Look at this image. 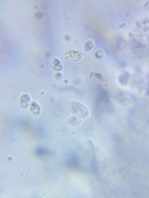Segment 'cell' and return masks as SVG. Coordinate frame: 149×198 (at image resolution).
Returning <instances> with one entry per match:
<instances>
[{
  "instance_id": "6da1fadb",
  "label": "cell",
  "mask_w": 149,
  "mask_h": 198,
  "mask_svg": "<svg viewBox=\"0 0 149 198\" xmlns=\"http://www.w3.org/2000/svg\"><path fill=\"white\" fill-rule=\"evenodd\" d=\"M66 106L70 112H72L76 116H78L81 118H87L90 115V108L80 101L70 100L66 102Z\"/></svg>"
},
{
  "instance_id": "7a4b0ae2",
  "label": "cell",
  "mask_w": 149,
  "mask_h": 198,
  "mask_svg": "<svg viewBox=\"0 0 149 198\" xmlns=\"http://www.w3.org/2000/svg\"><path fill=\"white\" fill-rule=\"evenodd\" d=\"M65 58L70 60V61H78L80 60H81L83 57V54L80 53V51L77 50H70L69 51H66L65 53Z\"/></svg>"
},
{
  "instance_id": "3957f363",
  "label": "cell",
  "mask_w": 149,
  "mask_h": 198,
  "mask_svg": "<svg viewBox=\"0 0 149 198\" xmlns=\"http://www.w3.org/2000/svg\"><path fill=\"white\" fill-rule=\"evenodd\" d=\"M50 64H51V68L55 71H61L63 68V64H62V61L56 56H51L50 58Z\"/></svg>"
},
{
  "instance_id": "277c9868",
  "label": "cell",
  "mask_w": 149,
  "mask_h": 198,
  "mask_svg": "<svg viewBox=\"0 0 149 198\" xmlns=\"http://www.w3.org/2000/svg\"><path fill=\"white\" fill-rule=\"evenodd\" d=\"M67 123L70 124L71 125H80L82 123L81 117L78 116H71V117L67 118Z\"/></svg>"
},
{
  "instance_id": "5b68a950",
  "label": "cell",
  "mask_w": 149,
  "mask_h": 198,
  "mask_svg": "<svg viewBox=\"0 0 149 198\" xmlns=\"http://www.w3.org/2000/svg\"><path fill=\"white\" fill-rule=\"evenodd\" d=\"M30 111L32 112V115L38 116L39 114L41 113V107L39 106L37 102H32V104L30 105Z\"/></svg>"
},
{
  "instance_id": "8992f818",
  "label": "cell",
  "mask_w": 149,
  "mask_h": 198,
  "mask_svg": "<svg viewBox=\"0 0 149 198\" xmlns=\"http://www.w3.org/2000/svg\"><path fill=\"white\" fill-rule=\"evenodd\" d=\"M30 100H31V98H30L29 95H27V94H23V96L21 97V99H20L21 106H22L23 108H27L28 106H29Z\"/></svg>"
},
{
  "instance_id": "52a82bcc",
  "label": "cell",
  "mask_w": 149,
  "mask_h": 198,
  "mask_svg": "<svg viewBox=\"0 0 149 198\" xmlns=\"http://www.w3.org/2000/svg\"><path fill=\"white\" fill-rule=\"evenodd\" d=\"M90 76H94V77H90V79H92L93 80L96 82H102L104 78H103L102 74H100L99 73H95V72H92Z\"/></svg>"
},
{
  "instance_id": "ba28073f",
  "label": "cell",
  "mask_w": 149,
  "mask_h": 198,
  "mask_svg": "<svg viewBox=\"0 0 149 198\" xmlns=\"http://www.w3.org/2000/svg\"><path fill=\"white\" fill-rule=\"evenodd\" d=\"M94 46V41L93 40H88L85 44V49L86 51L88 50H90L91 49H93Z\"/></svg>"
},
{
  "instance_id": "9c48e42d",
  "label": "cell",
  "mask_w": 149,
  "mask_h": 198,
  "mask_svg": "<svg viewBox=\"0 0 149 198\" xmlns=\"http://www.w3.org/2000/svg\"><path fill=\"white\" fill-rule=\"evenodd\" d=\"M104 55H105V51L102 49H98L95 52V56L97 58H101Z\"/></svg>"
},
{
  "instance_id": "30bf717a",
  "label": "cell",
  "mask_w": 149,
  "mask_h": 198,
  "mask_svg": "<svg viewBox=\"0 0 149 198\" xmlns=\"http://www.w3.org/2000/svg\"><path fill=\"white\" fill-rule=\"evenodd\" d=\"M55 78H56V79H61L62 78V76L60 73H56V74H55Z\"/></svg>"
}]
</instances>
